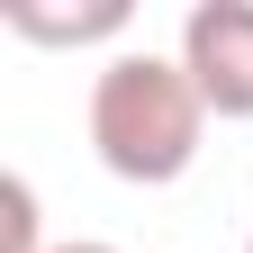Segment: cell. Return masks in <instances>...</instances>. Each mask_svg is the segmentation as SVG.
<instances>
[{"instance_id":"obj_1","label":"cell","mask_w":253,"mask_h":253,"mask_svg":"<svg viewBox=\"0 0 253 253\" xmlns=\"http://www.w3.org/2000/svg\"><path fill=\"white\" fill-rule=\"evenodd\" d=\"M199 136H208V100L181 73V54L126 45L100 63V82H90V154L118 181H136V190L181 181L199 163Z\"/></svg>"},{"instance_id":"obj_2","label":"cell","mask_w":253,"mask_h":253,"mask_svg":"<svg viewBox=\"0 0 253 253\" xmlns=\"http://www.w3.org/2000/svg\"><path fill=\"white\" fill-rule=\"evenodd\" d=\"M181 73L208 118H253V0H199L181 18Z\"/></svg>"},{"instance_id":"obj_3","label":"cell","mask_w":253,"mask_h":253,"mask_svg":"<svg viewBox=\"0 0 253 253\" xmlns=\"http://www.w3.org/2000/svg\"><path fill=\"white\" fill-rule=\"evenodd\" d=\"M126 0H82V9H45V0H9V27L27 45H100V37H126Z\"/></svg>"},{"instance_id":"obj_4","label":"cell","mask_w":253,"mask_h":253,"mask_svg":"<svg viewBox=\"0 0 253 253\" xmlns=\"http://www.w3.org/2000/svg\"><path fill=\"white\" fill-rule=\"evenodd\" d=\"M0 253H54V244H45V217H37V181H27V172L0 181Z\"/></svg>"},{"instance_id":"obj_5","label":"cell","mask_w":253,"mask_h":253,"mask_svg":"<svg viewBox=\"0 0 253 253\" xmlns=\"http://www.w3.org/2000/svg\"><path fill=\"white\" fill-rule=\"evenodd\" d=\"M54 253H118V244H82V235H73V244H54Z\"/></svg>"},{"instance_id":"obj_6","label":"cell","mask_w":253,"mask_h":253,"mask_svg":"<svg viewBox=\"0 0 253 253\" xmlns=\"http://www.w3.org/2000/svg\"><path fill=\"white\" fill-rule=\"evenodd\" d=\"M244 253H253V235H244Z\"/></svg>"}]
</instances>
